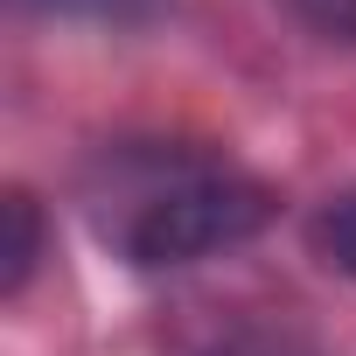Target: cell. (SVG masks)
<instances>
[{
    "label": "cell",
    "instance_id": "cell-4",
    "mask_svg": "<svg viewBox=\"0 0 356 356\" xmlns=\"http://www.w3.org/2000/svg\"><path fill=\"white\" fill-rule=\"evenodd\" d=\"M286 8L307 29H321L328 42H356V0H286Z\"/></svg>",
    "mask_w": 356,
    "mask_h": 356
},
{
    "label": "cell",
    "instance_id": "cell-1",
    "mask_svg": "<svg viewBox=\"0 0 356 356\" xmlns=\"http://www.w3.org/2000/svg\"><path fill=\"white\" fill-rule=\"evenodd\" d=\"M77 210L91 238L133 273H175L252 245L280 196L217 147L189 140H112L77 175Z\"/></svg>",
    "mask_w": 356,
    "mask_h": 356
},
{
    "label": "cell",
    "instance_id": "cell-6",
    "mask_svg": "<svg viewBox=\"0 0 356 356\" xmlns=\"http://www.w3.org/2000/svg\"><path fill=\"white\" fill-rule=\"evenodd\" d=\"M231 356H321V349H307V342H245Z\"/></svg>",
    "mask_w": 356,
    "mask_h": 356
},
{
    "label": "cell",
    "instance_id": "cell-2",
    "mask_svg": "<svg viewBox=\"0 0 356 356\" xmlns=\"http://www.w3.org/2000/svg\"><path fill=\"white\" fill-rule=\"evenodd\" d=\"M8 293H22L29 286V273H35V259H42V210H35V196H8Z\"/></svg>",
    "mask_w": 356,
    "mask_h": 356
},
{
    "label": "cell",
    "instance_id": "cell-3",
    "mask_svg": "<svg viewBox=\"0 0 356 356\" xmlns=\"http://www.w3.org/2000/svg\"><path fill=\"white\" fill-rule=\"evenodd\" d=\"M314 252H321L335 273L356 280V189H342V196H328V203L314 210Z\"/></svg>",
    "mask_w": 356,
    "mask_h": 356
},
{
    "label": "cell",
    "instance_id": "cell-5",
    "mask_svg": "<svg viewBox=\"0 0 356 356\" xmlns=\"http://www.w3.org/2000/svg\"><path fill=\"white\" fill-rule=\"evenodd\" d=\"M42 8H56V15H105V22H126V15L147 8V0H42Z\"/></svg>",
    "mask_w": 356,
    "mask_h": 356
}]
</instances>
